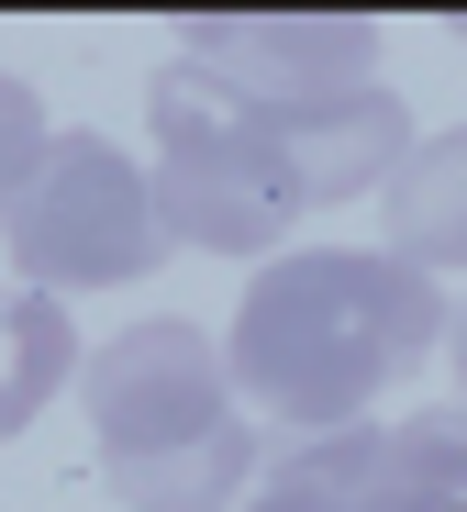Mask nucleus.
<instances>
[{
  "instance_id": "nucleus-1",
  "label": "nucleus",
  "mask_w": 467,
  "mask_h": 512,
  "mask_svg": "<svg viewBox=\"0 0 467 512\" xmlns=\"http://www.w3.org/2000/svg\"><path fill=\"white\" fill-rule=\"evenodd\" d=\"M212 346L245 412L334 435V423H367L390 390H412V368L445 346V279L401 268L379 245H290L245 279Z\"/></svg>"
},
{
  "instance_id": "nucleus-2",
  "label": "nucleus",
  "mask_w": 467,
  "mask_h": 512,
  "mask_svg": "<svg viewBox=\"0 0 467 512\" xmlns=\"http://www.w3.org/2000/svg\"><path fill=\"white\" fill-rule=\"evenodd\" d=\"M145 201L167 245H201V256H278V234H301V201L278 179V134L267 112L223 101L212 78L190 67H156L145 90Z\"/></svg>"
},
{
  "instance_id": "nucleus-3",
  "label": "nucleus",
  "mask_w": 467,
  "mask_h": 512,
  "mask_svg": "<svg viewBox=\"0 0 467 512\" xmlns=\"http://www.w3.org/2000/svg\"><path fill=\"white\" fill-rule=\"evenodd\" d=\"M0 245H12L23 290L78 301V290H134L167 234L145 201V156L112 134H45V156L23 167V190L0 201Z\"/></svg>"
},
{
  "instance_id": "nucleus-4",
  "label": "nucleus",
  "mask_w": 467,
  "mask_h": 512,
  "mask_svg": "<svg viewBox=\"0 0 467 512\" xmlns=\"http://www.w3.org/2000/svg\"><path fill=\"white\" fill-rule=\"evenodd\" d=\"M467 501V412H367L267 457L234 512H456Z\"/></svg>"
},
{
  "instance_id": "nucleus-5",
  "label": "nucleus",
  "mask_w": 467,
  "mask_h": 512,
  "mask_svg": "<svg viewBox=\"0 0 467 512\" xmlns=\"http://www.w3.org/2000/svg\"><path fill=\"white\" fill-rule=\"evenodd\" d=\"M78 401H89L101 457H156V446H190V435H223L234 423L223 346H212V323H190V312L123 323L101 357H78Z\"/></svg>"
},
{
  "instance_id": "nucleus-6",
  "label": "nucleus",
  "mask_w": 467,
  "mask_h": 512,
  "mask_svg": "<svg viewBox=\"0 0 467 512\" xmlns=\"http://www.w3.org/2000/svg\"><path fill=\"white\" fill-rule=\"evenodd\" d=\"M178 67L212 78L245 112H312V101H345L379 78V23H356V12H190Z\"/></svg>"
},
{
  "instance_id": "nucleus-7",
  "label": "nucleus",
  "mask_w": 467,
  "mask_h": 512,
  "mask_svg": "<svg viewBox=\"0 0 467 512\" xmlns=\"http://www.w3.org/2000/svg\"><path fill=\"white\" fill-rule=\"evenodd\" d=\"M267 134H278V179H290V201H301V223H312V212H334V201H367V190L412 156V101L367 78V90H345V101L267 112Z\"/></svg>"
},
{
  "instance_id": "nucleus-8",
  "label": "nucleus",
  "mask_w": 467,
  "mask_h": 512,
  "mask_svg": "<svg viewBox=\"0 0 467 512\" xmlns=\"http://www.w3.org/2000/svg\"><path fill=\"white\" fill-rule=\"evenodd\" d=\"M379 223H390L379 256H401V268H423V279L467 268V123L412 134V156L379 179Z\"/></svg>"
},
{
  "instance_id": "nucleus-9",
  "label": "nucleus",
  "mask_w": 467,
  "mask_h": 512,
  "mask_svg": "<svg viewBox=\"0 0 467 512\" xmlns=\"http://www.w3.org/2000/svg\"><path fill=\"white\" fill-rule=\"evenodd\" d=\"M112 501L123 512H234L256 490V423L234 412L223 435H190V446H156V457H101Z\"/></svg>"
},
{
  "instance_id": "nucleus-10",
  "label": "nucleus",
  "mask_w": 467,
  "mask_h": 512,
  "mask_svg": "<svg viewBox=\"0 0 467 512\" xmlns=\"http://www.w3.org/2000/svg\"><path fill=\"white\" fill-rule=\"evenodd\" d=\"M78 379V323L45 290H0V446Z\"/></svg>"
},
{
  "instance_id": "nucleus-11",
  "label": "nucleus",
  "mask_w": 467,
  "mask_h": 512,
  "mask_svg": "<svg viewBox=\"0 0 467 512\" xmlns=\"http://www.w3.org/2000/svg\"><path fill=\"white\" fill-rule=\"evenodd\" d=\"M45 134H56V123H45V101H34V78L0 67V201L23 190V167L45 156Z\"/></svg>"
},
{
  "instance_id": "nucleus-12",
  "label": "nucleus",
  "mask_w": 467,
  "mask_h": 512,
  "mask_svg": "<svg viewBox=\"0 0 467 512\" xmlns=\"http://www.w3.org/2000/svg\"><path fill=\"white\" fill-rule=\"evenodd\" d=\"M445 357H456V390H467V301H445ZM467 412V401H456Z\"/></svg>"
}]
</instances>
